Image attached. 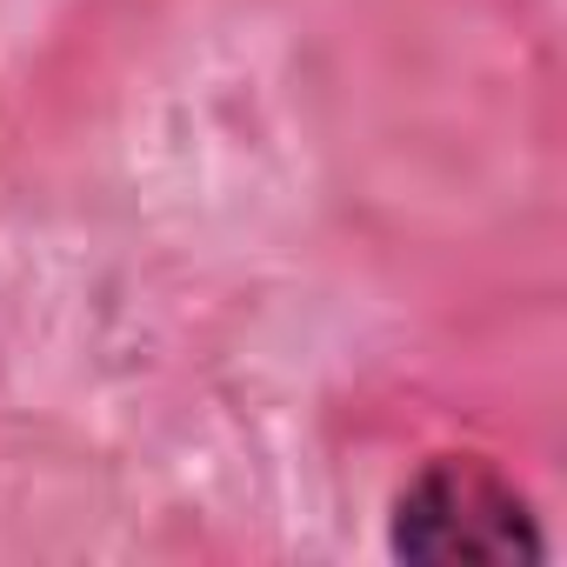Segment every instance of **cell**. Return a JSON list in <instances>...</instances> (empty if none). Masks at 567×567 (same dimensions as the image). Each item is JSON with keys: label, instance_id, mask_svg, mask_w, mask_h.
Here are the masks:
<instances>
[{"label": "cell", "instance_id": "cell-1", "mask_svg": "<svg viewBox=\"0 0 567 567\" xmlns=\"http://www.w3.org/2000/svg\"><path fill=\"white\" fill-rule=\"evenodd\" d=\"M394 554L408 560H534L540 534L507 474L474 454L427 461L394 507Z\"/></svg>", "mask_w": 567, "mask_h": 567}]
</instances>
